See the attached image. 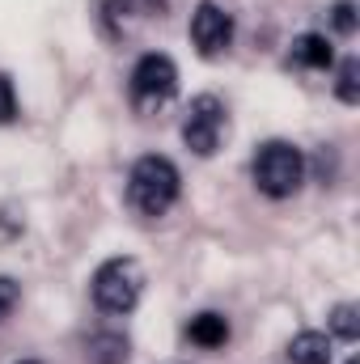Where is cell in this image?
Listing matches in <instances>:
<instances>
[{"instance_id":"cell-1","label":"cell","mask_w":360,"mask_h":364,"mask_svg":"<svg viewBox=\"0 0 360 364\" xmlns=\"http://www.w3.org/2000/svg\"><path fill=\"white\" fill-rule=\"evenodd\" d=\"M179 170L166 157H140L127 178V199L140 216H166L179 199Z\"/></svg>"},{"instance_id":"cell-2","label":"cell","mask_w":360,"mask_h":364,"mask_svg":"<svg viewBox=\"0 0 360 364\" xmlns=\"http://www.w3.org/2000/svg\"><path fill=\"white\" fill-rule=\"evenodd\" d=\"M305 178V157L301 149L284 144V140H268L259 153H255V186L271 195V199H288Z\"/></svg>"},{"instance_id":"cell-3","label":"cell","mask_w":360,"mask_h":364,"mask_svg":"<svg viewBox=\"0 0 360 364\" xmlns=\"http://www.w3.org/2000/svg\"><path fill=\"white\" fill-rule=\"evenodd\" d=\"M140 284H144V275H140L136 259H106L93 272V301L106 314H132L140 301Z\"/></svg>"},{"instance_id":"cell-4","label":"cell","mask_w":360,"mask_h":364,"mask_svg":"<svg viewBox=\"0 0 360 364\" xmlns=\"http://www.w3.org/2000/svg\"><path fill=\"white\" fill-rule=\"evenodd\" d=\"M179 90V68H174V60L170 55H140L136 60V68H132V102L140 106V110H157V106H166L170 97Z\"/></svg>"},{"instance_id":"cell-5","label":"cell","mask_w":360,"mask_h":364,"mask_svg":"<svg viewBox=\"0 0 360 364\" xmlns=\"http://www.w3.org/2000/svg\"><path fill=\"white\" fill-rule=\"evenodd\" d=\"M221 132H225V106H221L212 93L195 97L191 110H186V119H182V140H186V149L199 153V157H208V153H216Z\"/></svg>"},{"instance_id":"cell-6","label":"cell","mask_w":360,"mask_h":364,"mask_svg":"<svg viewBox=\"0 0 360 364\" xmlns=\"http://www.w3.org/2000/svg\"><path fill=\"white\" fill-rule=\"evenodd\" d=\"M191 38H195V47H199L203 55H221V51L233 43V17H229L221 4L203 0V4L195 9V17H191Z\"/></svg>"},{"instance_id":"cell-7","label":"cell","mask_w":360,"mask_h":364,"mask_svg":"<svg viewBox=\"0 0 360 364\" xmlns=\"http://www.w3.org/2000/svg\"><path fill=\"white\" fill-rule=\"evenodd\" d=\"M288 360L292 364H331V339L322 331H301L288 343Z\"/></svg>"},{"instance_id":"cell-8","label":"cell","mask_w":360,"mask_h":364,"mask_svg":"<svg viewBox=\"0 0 360 364\" xmlns=\"http://www.w3.org/2000/svg\"><path fill=\"white\" fill-rule=\"evenodd\" d=\"M186 335H191V343H199V348H221V343L229 339V322H225L221 314H199V318H191Z\"/></svg>"},{"instance_id":"cell-9","label":"cell","mask_w":360,"mask_h":364,"mask_svg":"<svg viewBox=\"0 0 360 364\" xmlns=\"http://www.w3.org/2000/svg\"><path fill=\"white\" fill-rule=\"evenodd\" d=\"M90 364H127V339L115 331H102L90 339Z\"/></svg>"},{"instance_id":"cell-10","label":"cell","mask_w":360,"mask_h":364,"mask_svg":"<svg viewBox=\"0 0 360 364\" xmlns=\"http://www.w3.org/2000/svg\"><path fill=\"white\" fill-rule=\"evenodd\" d=\"M292 60L305 64V68H327V64H331V43H327L322 34H301V38L292 43Z\"/></svg>"},{"instance_id":"cell-11","label":"cell","mask_w":360,"mask_h":364,"mask_svg":"<svg viewBox=\"0 0 360 364\" xmlns=\"http://www.w3.org/2000/svg\"><path fill=\"white\" fill-rule=\"evenodd\" d=\"M331 331H335L339 339L356 343V335H360V309L356 305H335V314H331Z\"/></svg>"},{"instance_id":"cell-12","label":"cell","mask_w":360,"mask_h":364,"mask_svg":"<svg viewBox=\"0 0 360 364\" xmlns=\"http://www.w3.org/2000/svg\"><path fill=\"white\" fill-rule=\"evenodd\" d=\"M335 93H339L348 106H356V102H360V90H356V60H344V64H339V81H335Z\"/></svg>"},{"instance_id":"cell-13","label":"cell","mask_w":360,"mask_h":364,"mask_svg":"<svg viewBox=\"0 0 360 364\" xmlns=\"http://www.w3.org/2000/svg\"><path fill=\"white\" fill-rule=\"evenodd\" d=\"M331 21H335L339 34H352V30H356V4H352V0H339V4L331 9Z\"/></svg>"},{"instance_id":"cell-14","label":"cell","mask_w":360,"mask_h":364,"mask_svg":"<svg viewBox=\"0 0 360 364\" xmlns=\"http://www.w3.org/2000/svg\"><path fill=\"white\" fill-rule=\"evenodd\" d=\"M17 301H21V288H17V279H9V275H0V322L17 309Z\"/></svg>"},{"instance_id":"cell-15","label":"cell","mask_w":360,"mask_h":364,"mask_svg":"<svg viewBox=\"0 0 360 364\" xmlns=\"http://www.w3.org/2000/svg\"><path fill=\"white\" fill-rule=\"evenodd\" d=\"M17 119V97H13V81L0 73V123H13Z\"/></svg>"},{"instance_id":"cell-16","label":"cell","mask_w":360,"mask_h":364,"mask_svg":"<svg viewBox=\"0 0 360 364\" xmlns=\"http://www.w3.org/2000/svg\"><path fill=\"white\" fill-rule=\"evenodd\" d=\"M21 364H38V360H21Z\"/></svg>"},{"instance_id":"cell-17","label":"cell","mask_w":360,"mask_h":364,"mask_svg":"<svg viewBox=\"0 0 360 364\" xmlns=\"http://www.w3.org/2000/svg\"><path fill=\"white\" fill-rule=\"evenodd\" d=\"M348 364H356V360H348Z\"/></svg>"}]
</instances>
